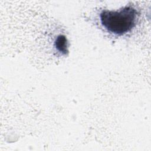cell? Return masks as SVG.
<instances>
[{
  "instance_id": "6da1fadb",
  "label": "cell",
  "mask_w": 151,
  "mask_h": 151,
  "mask_svg": "<svg viewBox=\"0 0 151 151\" xmlns=\"http://www.w3.org/2000/svg\"><path fill=\"white\" fill-rule=\"evenodd\" d=\"M137 11L126 6L118 11L103 10L100 14L101 25L110 33L122 35L130 31L136 25Z\"/></svg>"
},
{
  "instance_id": "7a4b0ae2",
  "label": "cell",
  "mask_w": 151,
  "mask_h": 151,
  "mask_svg": "<svg viewBox=\"0 0 151 151\" xmlns=\"http://www.w3.org/2000/svg\"><path fill=\"white\" fill-rule=\"evenodd\" d=\"M55 47L58 51L65 54L68 52L67 50V39L64 35H60L55 42Z\"/></svg>"
}]
</instances>
